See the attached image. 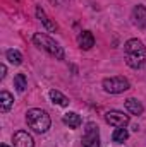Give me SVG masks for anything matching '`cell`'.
Segmentation results:
<instances>
[{
	"label": "cell",
	"mask_w": 146,
	"mask_h": 147,
	"mask_svg": "<svg viewBox=\"0 0 146 147\" xmlns=\"http://www.w3.org/2000/svg\"><path fill=\"white\" fill-rule=\"evenodd\" d=\"M33 43L36 45L40 50L46 51L50 57H53V58H57V60H64V50H62V46H60L55 39H52L48 34H45V33H36V34L33 36Z\"/></svg>",
	"instance_id": "3"
},
{
	"label": "cell",
	"mask_w": 146,
	"mask_h": 147,
	"mask_svg": "<svg viewBox=\"0 0 146 147\" xmlns=\"http://www.w3.org/2000/svg\"><path fill=\"white\" fill-rule=\"evenodd\" d=\"M12 105H14L12 94L7 92V91H2V92H0V111H2V113H7V111L12 108Z\"/></svg>",
	"instance_id": "10"
},
{
	"label": "cell",
	"mask_w": 146,
	"mask_h": 147,
	"mask_svg": "<svg viewBox=\"0 0 146 147\" xmlns=\"http://www.w3.org/2000/svg\"><path fill=\"white\" fill-rule=\"evenodd\" d=\"M12 142H14V147H35L33 137L28 132H24V130L16 132L14 137H12Z\"/></svg>",
	"instance_id": "7"
},
{
	"label": "cell",
	"mask_w": 146,
	"mask_h": 147,
	"mask_svg": "<svg viewBox=\"0 0 146 147\" xmlns=\"http://www.w3.org/2000/svg\"><path fill=\"white\" fill-rule=\"evenodd\" d=\"M36 16H38V19L45 24V28H46L48 31H57V24H55V22H52V21L46 17L45 10H43L41 7H36Z\"/></svg>",
	"instance_id": "13"
},
{
	"label": "cell",
	"mask_w": 146,
	"mask_h": 147,
	"mask_svg": "<svg viewBox=\"0 0 146 147\" xmlns=\"http://www.w3.org/2000/svg\"><path fill=\"white\" fill-rule=\"evenodd\" d=\"M102 86H103L105 92H110V94H120V92H124V91H127L131 87L129 86V80L126 77H120V75L105 79Z\"/></svg>",
	"instance_id": "4"
},
{
	"label": "cell",
	"mask_w": 146,
	"mask_h": 147,
	"mask_svg": "<svg viewBox=\"0 0 146 147\" xmlns=\"http://www.w3.org/2000/svg\"><path fill=\"white\" fill-rule=\"evenodd\" d=\"M132 22L138 28H145L146 26V7L145 5H136L132 9Z\"/></svg>",
	"instance_id": "8"
},
{
	"label": "cell",
	"mask_w": 146,
	"mask_h": 147,
	"mask_svg": "<svg viewBox=\"0 0 146 147\" xmlns=\"http://www.w3.org/2000/svg\"><path fill=\"white\" fill-rule=\"evenodd\" d=\"M26 86H28V80H26V75L24 74H17L16 77H14V87L17 89V91H24L26 89Z\"/></svg>",
	"instance_id": "17"
},
{
	"label": "cell",
	"mask_w": 146,
	"mask_h": 147,
	"mask_svg": "<svg viewBox=\"0 0 146 147\" xmlns=\"http://www.w3.org/2000/svg\"><path fill=\"white\" fill-rule=\"evenodd\" d=\"M2 147H9V146H2Z\"/></svg>",
	"instance_id": "19"
},
{
	"label": "cell",
	"mask_w": 146,
	"mask_h": 147,
	"mask_svg": "<svg viewBox=\"0 0 146 147\" xmlns=\"http://www.w3.org/2000/svg\"><path fill=\"white\" fill-rule=\"evenodd\" d=\"M5 72H7L5 65H0V79H3V77H5Z\"/></svg>",
	"instance_id": "18"
},
{
	"label": "cell",
	"mask_w": 146,
	"mask_h": 147,
	"mask_svg": "<svg viewBox=\"0 0 146 147\" xmlns=\"http://www.w3.org/2000/svg\"><path fill=\"white\" fill-rule=\"evenodd\" d=\"M62 120H64L65 125H69V128H79V127H81V116H79L77 113H74V111L65 113Z\"/></svg>",
	"instance_id": "12"
},
{
	"label": "cell",
	"mask_w": 146,
	"mask_h": 147,
	"mask_svg": "<svg viewBox=\"0 0 146 147\" xmlns=\"http://www.w3.org/2000/svg\"><path fill=\"white\" fill-rule=\"evenodd\" d=\"M77 43H79V46L83 50H91L95 46V36H93V33L91 31H83L79 34V38H77Z\"/></svg>",
	"instance_id": "9"
},
{
	"label": "cell",
	"mask_w": 146,
	"mask_h": 147,
	"mask_svg": "<svg viewBox=\"0 0 146 147\" xmlns=\"http://www.w3.org/2000/svg\"><path fill=\"white\" fill-rule=\"evenodd\" d=\"M50 99H52L55 105H59V106H67V105H69V99H67L62 92H59V91H55V89L50 91Z\"/></svg>",
	"instance_id": "14"
},
{
	"label": "cell",
	"mask_w": 146,
	"mask_h": 147,
	"mask_svg": "<svg viewBox=\"0 0 146 147\" xmlns=\"http://www.w3.org/2000/svg\"><path fill=\"white\" fill-rule=\"evenodd\" d=\"M126 110L129 111V113H132V115H141L145 111V108H143V105L138 99L129 98V99H126Z\"/></svg>",
	"instance_id": "11"
},
{
	"label": "cell",
	"mask_w": 146,
	"mask_h": 147,
	"mask_svg": "<svg viewBox=\"0 0 146 147\" xmlns=\"http://www.w3.org/2000/svg\"><path fill=\"white\" fill-rule=\"evenodd\" d=\"M105 120H107L108 125L120 128V127H126L129 123V115H124L122 111H117V110H110L105 113Z\"/></svg>",
	"instance_id": "6"
},
{
	"label": "cell",
	"mask_w": 146,
	"mask_h": 147,
	"mask_svg": "<svg viewBox=\"0 0 146 147\" xmlns=\"http://www.w3.org/2000/svg\"><path fill=\"white\" fill-rule=\"evenodd\" d=\"M124 57H126V63L131 69H141L146 62V48L143 41L136 38L127 39L124 45Z\"/></svg>",
	"instance_id": "1"
},
{
	"label": "cell",
	"mask_w": 146,
	"mask_h": 147,
	"mask_svg": "<svg viewBox=\"0 0 146 147\" xmlns=\"http://www.w3.org/2000/svg\"><path fill=\"white\" fill-rule=\"evenodd\" d=\"M83 147H100V132H98V127L93 121H89L84 128Z\"/></svg>",
	"instance_id": "5"
},
{
	"label": "cell",
	"mask_w": 146,
	"mask_h": 147,
	"mask_svg": "<svg viewBox=\"0 0 146 147\" xmlns=\"http://www.w3.org/2000/svg\"><path fill=\"white\" fill-rule=\"evenodd\" d=\"M7 60L10 62V63H14V65H21L23 63V55L17 51V50H7Z\"/></svg>",
	"instance_id": "16"
},
{
	"label": "cell",
	"mask_w": 146,
	"mask_h": 147,
	"mask_svg": "<svg viewBox=\"0 0 146 147\" xmlns=\"http://www.w3.org/2000/svg\"><path fill=\"white\" fill-rule=\"evenodd\" d=\"M127 137H129V132L126 130V127H120V128H117V130L112 134V140H113V142H117V144L126 142V140H127Z\"/></svg>",
	"instance_id": "15"
},
{
	"label": "cell",
	"mask_w": 146,
	"mask_h": 147,
	"mask_svg": "<svg viewBox=\"0 0 146 147\" xmlns=\"http://www.w3.org/2000/svg\"><path fill=\"white\" fill-rule=\"evenodd\" d=\"M26 121H28L29 128H33L36 134H45L50 128V125H52V120H50L48 113L40 110V108L28 110V113H26Z\"/></svg>",
	"instance_id": "2"
}]
</instances>
